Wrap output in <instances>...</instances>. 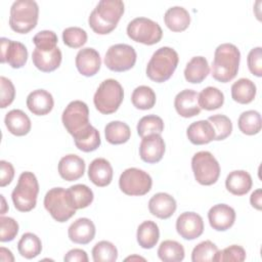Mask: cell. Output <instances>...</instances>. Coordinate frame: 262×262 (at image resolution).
I'll list each match as a JSON object with an SVG mask.
<instances>
[{
	"label": "cell",
	"mask_w": 262,
	"mask_h": 262,
	"mask_svg": "<svg viewBox=\"0 0 262 262\" xmlns=\"http://www.w3.org/2000/svg\"><path fill=\"white\" fill-rule=\"evenodd\" d=\"M257 88L253 81L247 78H241L231 86V97L241 104L252 102L256 96Z\"/></svg>",
	"instance_id": "30"
},
{
	"label": "cell",
	"mask_w": 262,
	"mask_h": 262,
	"mask_svg": "<svg viewBox=\"0 0 262 262\" xmlns=\"http://www.w3.org/2000/svg\"><path fill=\"white\" fill-rule=\"evenodd\" d=\"M224 103V94L216 87L208 86L199 93V104L206 111H214Z\"/></svg>",
	"instance_id": "35"
},
{
	"label": "cell",
	"mask_w": 262,
	"mask_h": 262,
	"mask_svg": "<svg viewBox=\"0 0 262 262\" xmlns=\"http://www.w3.org/2000/svg\"><path fill=\"white\" fill-rule=\"evenodd\" d=\"M246 260V251L243 247L238 245H231L221 251H218L216 260L218 262H227V261H234V262H243Z\"/></svg>",
	"instance_id": "46"
},
{
	"label": "cell",
	"mask_w": 262,
	"mask_h": 262,
	"mask_svg": "<svg viewBox=\"0 0 262 262\" xmlns=\"http://www.w3.org/2000/svg\"><path fill=\"white\" fill-rule=\"evenodd\" d=\"M253 185L251 175L245 170H234L230 172L225 179L226 189L234 195H244L248 193Z\"/></svg>",
	"instance_id": "27"
},
{
	"label": "cell",
	"mask_w": 262,
	"mask_h": 262,
	"mask_svg": "<svg viewBox=\"0 0 262 262\" xmlns=\"http://www.w3.org/2000/svg\"><path fill=\"white\" fill-rule=\"evenodd\" d=\"M62 41L71 48H80L87 42V33L80 27H69L62 31Z\"/></svg>",
	"instance_id": "44"
},
{
	"label": "cell",
	"mask_w": 262,
	"mask_h": 262,
	"mask_svg": "<svg viewBox=\"0 0 262 262\" xmlns=\"http://www.w3.org/2000/svg\"><path fill=\"white\" fill-rule=\"evenodd\" d=\"M247 62H248V68L250 72L256 77H261L262 76V48L255 47L251 49L247 57Z\"/></svg>",
	"instance_id": "49"
},
{
	"label": "cell",
	"mask_w": 262,
	"mask_h": 262,
	"mask_svg": "<svg viewBox=\"0 0 262 262\" xmlns=\"http://www.w3.org/2000/svg\"><path fill=\"white\" fill-rule=\"evenodd\" d=\"M14 177V168L11 163L1 160L0 161V186L8 185Z\"/></svg>",
	"instance_id": "50"
},
{
	"label": "cell",
	"mask_w": 262,
	"mask_h": 262,
	"mask_svg": "<svg viewBox=\"0 0 262 262\" xmlns=\"http://www.w3.org/2000/svg\"><path fill=\"white\" fill-rule=\"evenodd\" d=\"M136 57V51L131 45L119 43L107 49L104 55V64L113 72H125L134 67Z\"/></svg>",
	"instance_id": "12"
},
{
	"label": "cell",
	"mask_w": 262,
	"mask_h": 262,
	"mask_svg": "<svg viewBox=\"0 0 262 262\" xmlns=\"http://www.w3.org/2000/svg\"><path fill=\"white\" fill-rule=\"evenodd\" d=\"M210 73L208 60L204 56H193L184 69V78L191 84L202 83Z\"/></svg>",
	"instance_id": "29"
},
{
	"label": "cell",
	"mask_w": 262,
	"mask_h": 262,
	"mask_svg": "<svg viewBox=\"0 0 262 262\" xmlns=\"http://www.w3.org/2000/svg\"><path fill=\"white\" fill-rule=\"evenodd\" d=\"M186 136L192 144L202 145L215 139V131L208 120H200L188 126Z\"/></svg>",
	"instance_id": "25"
},
{
	"label": "cell",
	"mask_w": 262,
	"mask_h": 262,
	"mask_svg": "<svg viewBox=\"0 0 262 262\" xmlns=\"http://www.w3.org/2000/svg\"><path fill=\"white\" fill-rule=\"evenodd\" d=\"M124 98V89L115 79H106L100 83L93 96L95 108L103 114L110 115L118 111Z\"/></svg>",
	"instance_id": "6"
},
{
	"label": "cell",
	"mask_w": 262,
	"mask_h": 262,
	"mask_svg": "<svg viewBox=\"0 0 262 262\" xmlns=\"http://www.w3.org/2000/svg\"><path fill=\"white\" fill-rule=\"evenodd\" d=\"M125 10L121 0H101L91 11L88 24L94 33L106 35L114 31Z\"/></svg>",
	"instance_id": "1"
},
{
	"label": "cell",
	"mask_w": 262,
	"mask_h": 262,
	"mask_svg": "<svg viewBox=\"0 0 262 262\" xmlns=\"http://www.w3.org/2000/svg\"><path fill=\"white\" fill-rule=\"evenodd\" d=\"M164 131V122L161 117L147 115L142 117L137 123V133L143 138L150 134H161Z\"/></svg>",
	"instance_id": "40"
},
{
	"label": "cell",
	"mask_w": 262,
	"mask_h": 262,
	"mask_svg": "<svg viewBox=\"0 0 262 262\" xmlns=\"http://www.w3.org/2000/svg\"><path fill=\"white\" fill-rule=\"evenodd\" d=\"M128 37L144 45H154L161 41L163 31L160 25L147 17H136L127 26Z\"/></svg>",
	"instance_id": "10"
},
{
	"label": "cell",
	"mask_w": 262,
	"mask_h": 262,
	"mask_svg": "<svg viewBox=\"0 0 262 262\" xmlns=\"http://www.w3.org/2000/svg\"><path fill=\"white\" fill-rule=\"evenodd\" d=\"M85 167V161L81 157L69 154L59 160L58 173L62 179L75 181L84 175Z\"/></svg>",
	"instance_id": "19"
},
{
	"label": "cell",
	"mask_w": 262,
	"mask_h": 262,
	"mask_svg": "<svg viewBox=\"0 0 262 262\" xmlns=\"http://www.w3.org/2000/svg\"><path fill=\"white\" fill-rule=\"evenodd\" d=\"M237 126L239 131L246 135L258 134L262 127L260 113L254 110L243 112L238 117Z\"/></svg>",
	"instance_id": "36"
},
{
	"label": "cell",
	"mask_w": 262,
	"mask_h": 262,
	"mask_svg": "<svg viewBox=\"0 0 262 262\" xmlns=\"http://www.w3.org/2000/svg\"><path fill=\"white\" fill-rule=\"evenodd\" d=\"M0 44V59L2 63L7 62L13 69H20L26 64L28 60V49L23 43L2 37Z\"/></svg>",
	"instance_id": "13"
},
{
	"label": "cell",
	"mask_w": 262,
	"mask_h": 262,
	"mask_svg": "<svg viewBox=\"0 0 262 262\" xmlns=\"http://www.w3.org/2000/svg\"><path fill=\"white\" fill-rule=\"evenodd\" d=\"M0 259H1V261H5V262L14 261V257H13L11 251L4 247L0 248Z\"/></svg>",
	"instance_id": "53"
},
{
	"label": "cell",
	"mask_w": 262,
	"mask_h": 262,
	"mask_svg": "<svg viewBox=\"0 0 262 262\" xmlns=\"http://www.w3.org/2000/svg\"><path fill=\"white\" fill-rule=\"evenodd\" d=\"M241 52L231 43H223L217 46L211 68L212 77L221 83H227L235 78L238 72Z\"/></svg>",
	"instance_id": "2"
},
{
	"label": "cell",
	"mask_w": 262,
	"mask_h": 262,
	"mask_svg": "<svg viewBox=\"0 0 262 262\" xmlns=\"http://www.w3.org/2000/svg\"><path fill=\"white\" fill-rule=\"evenodd\" d=\"M165 149L166 144L161 134H150L141 139L139 156L143 162L156 164L162 160Z\"/></svg>",
	"instance_id": "15"
},
{
	"label": "cell",
	"mask_w": 262,
	"mask_h": 262,
	"mask_svg": "<svg viewBox=\"0 0 262 262\" xmlns=\"http://www.w3.org/2000/svg\"><path fill=\"white\" fill-rule=\"evenodd\" d=\"M61 121L73 138L80 135L91 126L88 105L82 100L71 101L62 112Z\"/></svg>",
	"instance_id": "8"
},
{
	"label": "cell",
	"mask_w": 262,
	"mask_h": 262,
	"mask_svg": "<svg viewBox=\"0 0 262 262\" xmlns=\"http://www.w3.org/2000/svg\"><path fill=\"white\" fill-rule=\"evenodd\" d=\"M39 183L34 173L26 171L19 177L16 186L11 192L14 208L19 212H30L37 204Z\"/></svg>",
	"instance_id": "5"
},
{
	"label": "cell",
	"mask_w": 262,
	"mask_h": 262,
	"mask_svg": "<svg viewBox=\"0 0 262 262\" xmlns=\"http://www.w3.org/2000/svg\"><path fill=\"white\" fill-rule=\"evenodd\" d=\"M208 220L213 229L225 231L234 224L235 211L229 205L217 204L209 210Z\"/></svg>",
	"instance_id": "16"
},
{
	"label": "cell",
	"mask_w": 262,
	"mask_h": 262,
	"mask_svg": "<svg viewBox=\"0 0 262 262\" xmlns=\"http://www.w3.org/2000/svg\"><path fill=\"white\" fill-rule=\"evenodd\" d=\"M183 246L172 239L163 241L158 249V256L164 262H180L184 259Z\"/></svg>",
	"instance_id": "34"
},
{
	"label": "cell",
	"mask_w": 262,
	"mask_h": 262,
	"mask_svg": "<svg viewBox=\"0 0 262 262\" xmlns=\"http://www.w3.org/2000/svg\"><path fill=\"white\" fill-rule=\"evenodd\" d=\"M39 6L34 0H16L10 7L9 26L12 31L27 34L38 23Z\"/></svg>",
	"instance_id": "4"
},
{
	"label": "cell",
	"mask_w": 262,
	"mask_h": 262,
	"mask_svg": "<svg viewBox=\"0 0 262 262\" xmlns=\"http://www.w3.org/2000/svg\"><path fill=\"white\" fill-rule=\"evenodd\" d=\"M88 177L98 187L107 186L113 180V167L107 160L96 158L89 165Z\"/></svg>",
	"instance_id": "24"
},
{
	"label": "cell",
	"mask_w": 262,
	"mask_h": 262,
	"mask_svg": "<svg viewBox=\"0 0 262 262\" xmlns=\"http://www.w3.org/2000/svg\"><path fill=\"white\" fill-rule=\"evenodd\" d=\"M44 207L57 222H66L76 214L68 190L62 187L49 189L44 196Z\"/></svg>",
	"instance_id": "7"
},
{
	"label": "cell",
	"mask_w": 262,
	"mask_h": 262,
	"mask_svg": "<svg viewBox=\"0 0 262 262\" xmlns=\"http://www.w3.org/2000/svg\"><path fill=\"white\" fill-rule=\"evenodd\" d=\"M95 225L89 218H78L75 220L68 229L69 238L80 245L89 244L95 236Z\"/></svg>",
	"instance_id": "20"
},
{
	"label": "cell",
	"mask_w": 262,
	"mask_h": 262,
	"mask_svg": "<svg viewBox=\"0 0 262 262\" xmlns=\"http://www.w3.org/2000/svg\"><path fill=\"white\" fill-rule=\"evenodd\" d=\"M191 169L195 180L202 185H212L220 176V165L207 150L198 151L191 159Z\"/></svg>",
	"instance_id": "9"
},
{
	"label": "cell",
	"mask_w": 262,
	"mask_h": 262,
	"mask_svg": "<svg viewBox=\"0 0 262 262\" xmlns=\"http://www.w3.org/2000/svg\"><path fill=\"white\" fill-rule=\"evenodd\" d=\"M94 262H115L118 259L116 246L108 241H100L92 249Z\"/></svg>",
	"instance_id": "41"
},
{
	"label": "cell",
	"mask_w": 262,
	"mask_h": 262,
	"mask_svg": "<svg viewBox=\"0 0 262 262\" xmlns=\"http://www.w3.org/2000/svg\"><path fill=\"white\" fill-rule=\"evenodd\" d=\"M208 121L214 128L215 139L214 140H223L227 138L232 132V123L231 120L225 115H213L208 118Z\"/></svg>",
	"instance_id": "43"
},
{
	"label": "cell",
	"mask_w": 262,
	"mask_h": 262,
	"mask_svg": "<svg viewBox=\"0 0 262 262\" xmlns=\"http://www.w3.org/2000/svg\"><path fill=\"white\" fill-rule=\"evenodd\" d=\"M217 246L211 241H204L198 244L191 252L192 262H206L215 261L218 253Z\"/></svg>",
	"instance_id": "42"
},
{
	"label": "cell",
	"mask_w": 262,
	"mask_h": 262,
	"mask_svg": "<svg viewBox=\"0 0 262 262\" xmlns=\"http://www.w3.org/2000/svg\"><path fill=\"white\" fill-rule=\"evenodd\" d=\"M0 86H1V101L0 106L5 108L10 105L15 97V88L12 82L4 76L0 77Z\"/></svg>",
	"instance_id": "48"
},
{
	"label": "cell",
	"mask_w": 262,
	"mask_h": 262,
	"mask_svg": "<svg viewBox=\"0 0 262 262\" xmlns=\"http://www.w3.org/2000/svg\"><path fill=\"white\" fill-rule=\"evenodd\" d=\"M179 62L175 49L163 46L157 49L146 66V76L154 82L163 83L171 78Z\"/></svg>",
	"instance_id": "3"
},
{
	"label": "cell",
	"mask_w": 262,
	"mask_h": 262,
	"mask_svg": "<svg viewBox=\"0 0 262 262\" xmlns=\"http://www.w3.org/2000/svg\"><path fill=\"white\" fill-rule=\"evenodd\" d=\"M66 262H88L87 253L82 249H72L63 257Z\"/></svg>",
	"instance_id": "51"
},
{
	"label": "cell",
	"mask_w": 262,
	"mask_h": 262,
	"mask_svg": "<svg viewBox=\"0 0 262 262\" xmlns=\"http://www.w3.org/2000/svg\"><path fill=\"white\" fill-rule=\"evenodd\" d=\"M67 190L76 210L87 208L93 202V191L85 184H75L70 186Z\"/></svg>",
	"instance_id": "38"
},
{
	"label": "cell",
	"mask_w": 262,
	"mask_h": 262,
	"mask_svg": "<svg viewBox=\"0 0 262 262\" xmlns=\"http://www.w3.org/2000/svg\"><path fill=\"white\" fill-rule=\"evenodd\" d=\"M250 203L255 209H257L259 211L262 209V190H261V188H258L252 192V194L250 196Z\"/></svg>",
	"instance_id": "52"
},
{
	"label": "cell",
	"mask_w": 262,
	"mask_h": 262,
	"mask_svg": "<svg viewBox=\"0 0 262 262\" xmlns=\"http://www.w3.org/2000/svg\"><path fill=\"white\" fill-rule=\"evenodd\" d=\"M62 55L58 47L52 50L43 51L35 48L32 53V60L34 66L41 72L49 73L55 71L61 63Z\"/></svg>",
	"instance_id": "22"
},
{
	"label": "cell",
	"mask_w": 262,
	"mask_h": 262,
	"mask_svg": "<svg viewBox=\"0 0 262 262\" xmlns=\"http://www.w3.org/2000/svg\"><path fill=\"white\" fill-rule=\"evenodd\" d=\"M174 106L178 115L183 118H191L201 113L199 104V93L192 89H184L177 93L174 99Z\"/></svg>",
	"instance_id": "18"
},
{
	"label": "cell",
	"mask_w": 262,
	"mask_h": 262,
	"mask_svg": "<svg viewBox=\"0 0 262 262\" xmlns=\"http://www.w3.org/2000/svg\"><path fill=\"white\" fill-rule=\"evenodd\" d=\"M165 25L172 32H182L190 24V15L182 6H172L164 14Z\"/></svg>",
	"instance_id": "28"
},
{
	"label": "cell",
	"mask_w": 262,
	"mask_h": 262,
	"mask_svg": "<svg viewBox=\"0 0 262 262\" xmlns=\"http://www.w3.org/2000/svg\"><path fill=\"white\" fill-rule=\"evenodd\" d=\"M151 185L150 175L138 168L126 169L119 178V187L127 195H144L151 189Z\"/></svg>",
	"instance_id": "11"
},
{
	"label": "cell",
	"mask_w": 262,
	"mask_h": 262,
	"mask_svg": "<svg viewBox=\"0 0 262 262\" xmlns=\"http://www.w3.org/2000/svg\"><path fill=\"white\" fill-rule=\"evenodd\" d=\"M4 123L7 130L15 136L27 135L32 128V123L28 115L21 110H11L4 118Z\"/></svg>",
	"instance_id": "26"
},
{
	"label": "cell",
	"mask_w": 262,
	"mask_h": 262,
	"mask_svg": "<svg viewBox=\"0 0 262 262\" xmlns=\"http://www.w3.org/2000/svg\"><path fill=\"white\" fill-rule=\"evenodd\" d=\"M76 67L79 73L85 77H92L98 73L101 66V58L94 48L86 47L78 51L76 55Z\"/></svg>",
	"instance_id": "17"
},
{
	"label": "cell",
	"mask_w": 262,
	"mask_h": 262,
	"mask_svg": "<svg viewBox=\"0 0 262 262\" xmlns=\"http://www.w3.org/2000/svg\"><path fill=\"white\" fill-rule=\"evenodd\" d=\"M74 142L76 147L84 152L94 151L101 143L99 131L91 125L86 131L74 137Z\"/></svg>",
	"instance_id": "37"
},
{
	"label": "cell",
	"mask_w": 262,
	"mask_h": 262,
	"mask_svg": "<svg viewBox=\"0 0 262 262\" xmlns=\"http://www.w3.org/2000/svg\"><path fill=\"white\" fill-rule=\"evenodd\" d=\"M176 230L184 239H195L204 232L203 218L198 213L184 212L176 220Z\"/></svg>",
	"instance_id": "14"
},
{
	"label": "cell",
	"mask_w": 262,
	"mask_h": 262,
	"mask_svg": "<svg viewBox=\"0 0 262 262\" xmlns=\"http://www.w3.org/2000/svg\"><path fill=\"white\" fill-rule=\"evenodd\" d=\"M105 139L111 144L126 143L131 137L130 127L122 121H112L104 127Z\"/></svg>",
	"instance_id": "32"
},
{
	"label": "cell",
	"mask_w": 262,
	"mask_h": 262,
	"mask_svg": "<svg viewBox=\"0 0 262 262\" xmlns=\"http://www.w3.org/2000/svg\"><path fill=\"white\" fill-rule=\"evenodd\" d=\"M1 196V201H2V208H1V215H4L5 214V212H6V210H8V208H6V203H5V199H4V196L1 194L0 195Z\"/></svg>",
	"instance_id": "54"
},
{
	"label": "cell",
	"mask_w": 262,
	"mask_h": 262,
	"mask_svg": "<svg viewBox=\"0 0 262 262\" xmlns=\"http://www.w3.org/2000/svg\"><path fill=\"white\" fill-rule=\"evenodd\" d=\"M57 41L58 39L56 34L53 31H49V30L40 31L33 38V42L36 48L43 51L52 50L55 47H57L56 46Z\"/></svg>",
	"instance_id": "45"
},
{
	"label": "cell",
	"mask_w": 262,
	"mask_h": 262,
	"mask_svg": "<svg viewBox=\"0 0 262 262\" xmlns=\"http://www.w3.org/2000/svg\"><path fill=\"white\" fill-rule=\"evenodd\" d=\"M125 260L126 261H128V260H131V261L132 260H142V261H145V259L140 257V256H130V257H127Z\"/></svg>",
	"instance_id": "55"
},
{
	"label": "cell",
	"mask_w": 262,
	"mask_h": 262,
	"mask_svg": "<svg viewBox=\"0 0 262 262\" xmlns=\"http://www.w3.org/2000/svg\"><path fill=\"white\" fill-rule=\"evenodd\" d=\"M17 250L20 256L26 259L36 258L42 251L41 239L35 233L26 232L17 243Z\"/></svg>",
	"instance_id": "33"
},
{
	"label": "cell",
	"mask_w": 262,
	"mask_h": 262,
	"mask_svg": "<svg viewBox=\"0 0 262 262\" xmlns=\"http://www.w3.org/2000/svg\"><path fill=\"white\" fill-rule=\"evenodd\" d=\"M175 199L166 192H158L148 201V210L151 215L160 219L170 218L176 211Z\"/></svg>",
	"instance_id": "21"
},
{
	"label": "cell",
	"mask_w": 262,
	"mask_h": 262,
	"mask_svg": "<svg viewBox=\"0 0 262 262\" xmlns=\"http://www.w3.org/2000/svg\"><path fill=\"white\" fill-rule=\"evenodd\" d=\"M137 243L143 249H152L159 242L160 230L156 222L151 220L143 221L137 228Z\"/></svg>",
	"instance_id": "31"
},
{
	"label": "cell",
	"mask_w": 262,
	"mask_h": 262,
	"mask_svg": "<svg viewBox=\"0 0 262 262\" xmlns=\"http://www.w3.org/2000/svg\"><path fill=\"white\" fill-rule=\"evenodd\" d=\"M27 106L29 111L36 116H45L49 114L54 106V99L51 93L44 89L32 91L27 97Z\"/></svg>",
	"instance_id": "23"
},
{
	"label": "cell",
	"mask_w": 262,
	"mask_h": 262,
	"mask_svg": "<svg viewBox=\"0 0 262 262\" xmlns=\"http://www.w3.org/2000/svg\"><path fill=\"white\" fill-rule=\"evenodd\" d=\"M18 233V223L11 217H0V241L11 242Z\"/></svg>",
	"instance_id": "47"
},
{
	"label": "cell",
	"mask_w": 262,
	"mask_h": 262,
	"mask_svg": "<svg viewBox=\"0 0 262 262\" xmlns=\"http://www.w3.org/2000/svg\"><path fill=\"white\" fill-rule=\"evenodd\" d=\"M156 100L157 97L155 91L150 87L145 85H140L136 87L131 95L132 104L136 108L142 111L152 108L156 104Z\"/></svg>",
	"instance_id": "39"
}]
</instances>
